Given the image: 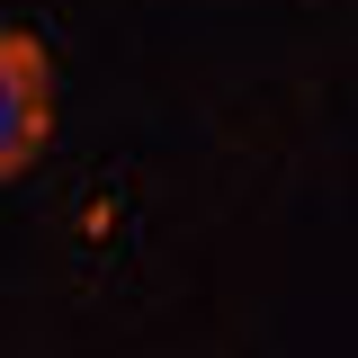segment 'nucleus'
Here are the masks:
<instances>
[{
    "instance_id": "obj_1",
    "label": "nucleus",
    "mask_w": 358,
    "mask_h": 358,
    "mask_svg": "<svg viewBox=\"0 0 358 358\" xmlns=\"http://www.w3.org/2000/svg\"><path fill=\"white\" fill-rule=\"evenodd\" d=\"M45 134H54V63L27 27L0 18V188L45 152Z\"/></svg>"
}]
</instances>
